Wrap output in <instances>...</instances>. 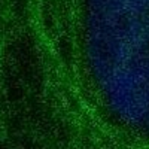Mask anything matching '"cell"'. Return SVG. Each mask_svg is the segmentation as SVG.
<instances>
[{
  "label": "cell",
  "instance_id": "cell-1",
  "mask_svg": "<svg viewBox=\"0 0 149 149\" xmlns=\"http://www.w3.org/2000/svg\"><path fill=\"white\" fill-rule=\"evenodd\" d=\"M93 51L116 115L149 136V0H93Z\"/></svg>",
  "mask_w": 149,
  "mask_h": 149
}]
</instances>
